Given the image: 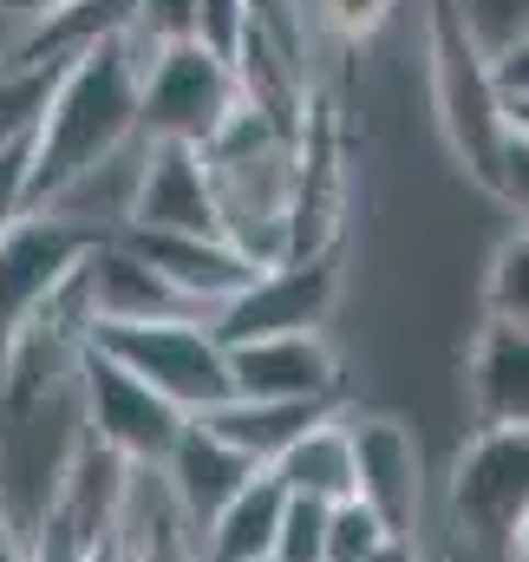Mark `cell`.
Returning <instances> with one entry per match:
<instances>
[{
  "instance_id": "25",
  "label": "cell",
  "mask_w": 529,
  "mask_h": 562,
  "mask_svg": "<svg viewBox=\"0 0 529 562\" xmlns=\"http://www.w3.org/2000/svg\"><path fill=\"white\" fill-rule=\"evenodd\" d=\"M491 196L517 216V229H529V138L510 132L497 150V177H491Z\"/></svg>"
},
{
  "instance_id": "8",
  "label": "cell",
  "mask_w": 529,
  "mask_h": 562,
  "mask_svg": "<svg viewBox=\"0 0 529 562\" xmlns=\"http://www.w3.org/2000/svg\"><path fill=\"white\" fill-rule=\"evenodd\" d=\"M99 243H105L99 229H86L59 210H26L13 229H0V340L79 276Z\"/></svg>"
},
{
  "instance_id": "7",
  "label": "cell",
  "mask_w": 529,
  "mask_h": 562,
  "mask_svg": "<svg viewBox=\"0 0 529 562\" xmlns=\"http://www.w3.org/2000/svg\"><path fill=\"white\" fill-rule=\"evenodd\" d=\"M340 301V249L320 256H288L249 276V288L210 314V334L223 347H249V340H281V334H320L327 314Z\"/></svg>"
},
{
  "instance_id": "4",
  "label": "cell",
  "mask_w": 529,
  "mask_h": 562,
  "mask_svg": "<svg viewBox=\"0 0 529 562\" xmlns=\"http://www.w3.org/2000/svg\"><path fill=\"white\" fill-rule=\"evenodd\" d=\"M92 347L144 380L157 400H170L183 419H203L229 400V347L210 334V321H125L92 327Z\"/></svg>"
},
{
  "instance_id": "15",
  "label": "cell",
  "mask_w": 529,
  "mask_h": 562,
  "mask_svg": "<svg viewBox=\"0 0 529 562\" xmlns=\"http://www.w3.org/2000/svg\"><path fill=\"white\" fill-rule=\"evenodd\" d=\"M464 393L477 425H510L529 431V334L517 327H484L464 360Z\"/></svg>"
},
{
  "instance_id": "28",
  "label": "cell",
  "mask_w": 529,
  "mask_h": 562,
  "mask_svg": "<svg viewBox=\"0 0 529 562\" xmlns=\"http://www.w3.org/2000/svg\"><path fill=\"white\" fill-rule=\"evenodd\" d=\"M491 72H497V92L504 99H524L529 92V33H517L504 53H491Z\"/></svg>"
},
{
  "instance_id": "16",
  "label": "cell",
  "mask_w": 529,
  "mask_h": 562,
  "mask_svg": "<svg viewBox=\"0 0 529 562\" xmlns=\"http://www.w3.org/2000/svg\"><path fill=\"white\" fill-rule=\"evenodd\" d=\"M268 477L288 491V497H307V504H347L353 497V451H347V419L327 413L320 425H307L274 464Z\"/></svg>"
},
{
  "instance_id": "1",
  "label": "cell",
  "mask_w": 529,
  "mask_h": 562,
  "mask_svg": "<svg viewBox=\"0 0 529 562\" xmlns=\"http://www.w3.org/2000/svg\"><path fill=\"white\" fill-rule=\"evenodd\" d=\"M137 144V59L119 40L72 53L33 125V210Z\"/></svg>"
},
{
  "instance_id": "11",
  "label": "cell",
  "mask_w": 529,
  "mask_h": 562,
  "mask_svg": "<svg viewBox=\"0 0 529 562\" xmlns=\"http://www.w3.org/2000/svg\"><path fill=\"white\" fill-rule=\"evenodd\" d=\"M340 353L327 334H281V340H249L229 347V393L236 400H281V406H327L340 413Z\"/></svg>"
},
{
  "instance_id": "31",
  "label": "cell",
  "mask_w": 529,
  "mask_h": 562,
  "mask_svg": "<svg viewBox=\"0 0 529 562\" xmlns=\"http://www.w3.org/2000/svg\"><path fill=\"white\" fill-rule=\"evenodd\" d=\"M367 562H425V557H418V543H405V537H386V543H380V550H373Z\"/></svg>"
},
{
  "instance_id": "29",
  "label": "cell",
  "mask_w": 529,
  "mask_h": 562,
  "mask_svg": "<svg viewBox=\"0 0 529 562\" xmlns=\"http://www.w3.org/2000/svg\"><path fill=\"white\" fill-rule=\"evenodd\" d=\"M59 7H66V0H0V26H13L7 53H13V46H20V40H26V33L46 20V13H59Z\"/></svg>"
},
{
  "instance_id": "5",
  "label": "cell",
  "mask_w": 529,
  "mask_h": 562,
  "mask_svg": "<svg viewBox=\"0 0 529 562\" xmlns=\"http://www.w3.org/2000/svg\"><path fill=\"white\" fill-rule=\"evenodd\" d=\"M236 72L229 59L203 53L196 40L164 46L137 66V144H203L216 138V125L236 112Z\"/></svg>"
},
{
  "instance_id": "33",
  "label": "cell",
  "mask_w": 529,
  "mask_h": 562,
  "mask_svg": "<svg viewBox=\"0 0 529 562\" xmlns=\"http://www.w3.org/2000/svg\"><path fill=\"white\" fill-rule=\"evenodd\" d=\"M510 562H529V517H524V530H517V543H510Z\"/></svg>"
},
{
  "instance_id": "32",
  "label": "cell",
  "mask_w": 529,
  "mask_h": 562,
  "mask_svg": "<svg viewBox=\"0 0 529 562\" xmlns=\"http://www.w3.org/2000/svg\"><path fill=\"white\" fill-rule=\"evenodd\" d=\"M504 119H510V132H524L529 138V92L524 99H504Z\"/></svg>"
},
{
  "instance_id": "27",
  "label": "cell",
  "mask_w": 529,
  "mask_h": 562,
  "mask_svg": "<svg viewBox=\"0 0 529 562\" xmlns=\"http://www.w3.org/2000/svg\"><path fill=\"white\" fill-rule=\"evenodd\" d=\"M398 0H320V20L340 33V40H373L380 26H386V13H393Z\"/></svg>"
},
{
  "instance_id": "12",
  "label": "cell",
  "mask_w": 529,
  "mask_h": 562,
  "mask_svg": "<svg viewBox=\"0 0 529 562\" xmlns=\"http://www.w3.org/2000/svg\"><path fill=\"white\" fill-rule=\"evenodd\" d=\"M249 477H256V464H249L243 451H229L203 419L183 425V438L170 445V458H164V471H157V484H164V497H170V510L183 517L190 537H203L210 517H216Z\"/></svg>"
},
{
  "instance_id": "26",
  "label": "cell",
  "mask_w": 529,
  "mask_h": 562,
  "mask_svg": "<svg viewBox=\"0 0 529 562\" xmlns=\"http://www.w3.org/2000/svg\"><path fill=\"white\" fill-rule=\"evenodd\" d=\"M243 26H249V7H243V0H196V26H190V40H196L203 53H216V59H236Z\"/></svg>"
},
{
  "instance_id": "14",
  "label": "cell",
  "mask_w": 529,
  "mask_h": 562,
  "mask_svg": "<svg viewBox=\"0 0 529 562\" xmlns=\"http://www.w3.org/2000/svg\"><path fill=\"white\" fill-rule=\"evenodd\" d=\"M86 307H92V327H125V321H183L190 307L164 288V276L137 256L125 236H105L92 256H86ZM203 321V314H190Z\"/></svg>"
},
{
  "instance_id": "21",
  "label": "cell",
  "mask_w": 529,
  "mask_h": 562,
  "mask_svg": "<svg viewBox=\"0 0 529 562\" xmlns=\"http://www.w3.org/2000/svg\"><path fill=\"white\" fill-rule=\"evenodd\" d=\"M190 26H196V0H137L132 26H125V46H132V59L144 66L150 53L183 46V40H190Z\"/></svg>"
},
{
  "instance_id": "23",
  "label": "cell",
  "mask_w": 529,
  "mask_h": 562,
  "mask_svg": "<svg viewBox=\"0 0 529 562\" xmlns=\"http://www.w3.org/2000/svg\"><path fill=\"white\" fill-rule=\"evenodd\" d=\"M393 530L367 510V504H327V562H367Z\"/></svg>"
},
{
  "instance_id": "9",
  "label": "cell",
  "mask_w": 529,
  "mask_h": 562,
  "mask_svg": "<svg viewBox=\"0 0 529 562\" xmlns=\"http://www.w3.org/2000/svg\"><path fill=\"white\" fill-rule=\"evenodd\" d=\"M347 419V451H353V504H367L393 537H418L425 510V451L412 425L393 413H340Z\"/></svg>"
},
{
  "instance_id": "6",
  "label": "cell",
  "mask_w": 529,
  "mask_h": 562,
  "mask_svg": "<svg viewBox=\"0 0 529 562\" xmlns=\"http://www.w3.org/2000/svg\"><path fill=\"white\" fill-rule=\"evenodd\" d=\"M79 438L99 445L105 458H119L125 471H164L170 445L183 438V413L170 400H157L144 380H132L119 360H105L99 347L79 353Z\"/></svg>"
},
{
  "instance_id": "13",
  "label": "cell",
  "mask_w": 529,
  "mask_h": 562,
  "mask_svg": "<svg viewBox=\"0 0 529 562\" xmlns=\"http://www.w3.org/2000/svg\"><path fill=\"white\" fill-rule=\"evenodd\" d=\"M125 243H132L137 256L164 276V288L190 307V314H216V307H229L243 288H249V262L223 243V236H137V229H119Z\"/></svg>"
},
{
  "instance_id": "10",
  "label": "cell",
  "mask_w": 529,
  "mask_h": 562,
  "mask_svg": "<svg viewBox=\"0 0 529 562\" xmlns=\"http://www.w3.org/2000/svg\"><path fill=\"white\" fill-rule=\"evenodd\" d=\"M125 229H137V236H223L203 150H190V144H137Z\"/></svg>"
},
{
  "instance_id": "3",
  "label": "cell",
  "mask_w": 529,
  "mask_h": 562,
  "mask_svg": "<svg viewBox=\"0 0 529 562\" xmlns=\"http://www.w3.org/2000/svg\"><path fill=\"white\" fill-rule=\"evenodd\" d=\"M529 517V431L477 425L444 477V530L471 562H510V543Z\"/></svg>"
},
{
  "instance_id": "30",
  "label": "cell",
  "mask_w": 529,
  "mask_h": 562,
  "mask_svg": "<svg viewBox=\"0 0 529 562\" xmlns=\"http://www.w3.org/2000/svg\"><path fill=\"white\" fill-rule=\"evenodd\" d=\"M0 562H33V537H26V524L7 497H0Z\"/></svg>"
},
{
  "instance_id": "2",
  "label": "cell",
  "mask_w": 529,
  "mask_h": 562,
  "mask_svg": "<svg viewBox=\"0 0 529 562\" xmlns=\"http://www.w3.org/2000/svg\"><path fill=\"white\" fill-rule=\"evenodd\" d=\"M425 72H431V119H438L444 150L458 157V170L471 183L491 190L510 119H504V92H497L491 53L464 13V0H425Z\"/></svg>"
},
{
  "instance_id": "20",
  "label": "cell",
  "mask_w": 529,
  "mask_h": 562,
  "mask_svg": "<svg viewBox=\"0 0 529 562\" xmlns=\"http://www.w3.org/2000/svg\"><path fill=\"white\" fill-rule=\"evenodd\" d=\"M53 79H59V66H0V144L33 138Z\"/></svg>"
},
{
  "instance_id": "24",
  "label": "cell",
  "mask_w": 529,
  "mask_h": 562,
  "mask_svg": "<svg viewBox=\"0 0 529 562\" xmlns=\"http://www.w3.org/2000/svg\"><path fill=\"white\" fill-rule=\"evenodd\" d=\"M33 210V138L0 144V229H13Z\"/></svg>"
},
{
  "instance_id": "18",
  "label": "cell",
  "mask_w": 529,
  "mask_h": 562,
  "mask_svg": "<svg viewBox=\"0 0 529 562\" xmlns=\"http://www.w3.org/2000/svg\"><path fill=\"white\" fill-rule=\"evenodd\" d=\"M327 419V406H281V400H223L216 413H203V425L229 445V451H243L256 471H268L307 425H320Z\"/></svg>"
},
{
  "instance_id": "22",
  "label": "cell",
  "mask_w": 529,
  "mask_h": 562,
  "mask_svg": "<svg viewBox=\"0 0 529 562\" xmlns=\"http://www.w3.org/2000/svg\"><path fill=\"white\" fill-rule=\"evenodd\" d=\"M268 562H327V504L288 497V510H281V530H274V550H268Z\"/></svg>"
},
{
  "instance_id": "17",
  "label": "cell",
  "mask_w": 529,
  "mask_h": 562,
  "mask_svg": "<svg viewBox=\"0 0 529 562\" xmlns=\"http://www.w3.org/2000/svg\"><path fill=\"white\" fill-rule=\"evenodd\" d=\"M281 510H288V491L256 471L216 517H210V530L196 537V557L203 562H268L274 550V530H281Z\"/></svg>"
},
{
  "instance_id": "19",
  "label": "cell",
  "mask_w": 529,
  "mask_h": 562,
  "mask_svg": "<svg viewBox=\"0 0 529 562\" xmlns=\"http://www.w3.org/2000/svg\"><path fill=\"white\" fill-rule=\"evenodd\" d=\"M484 327L529 334V229H510L484 269Z\"/></svg>"
}]
</instances>
